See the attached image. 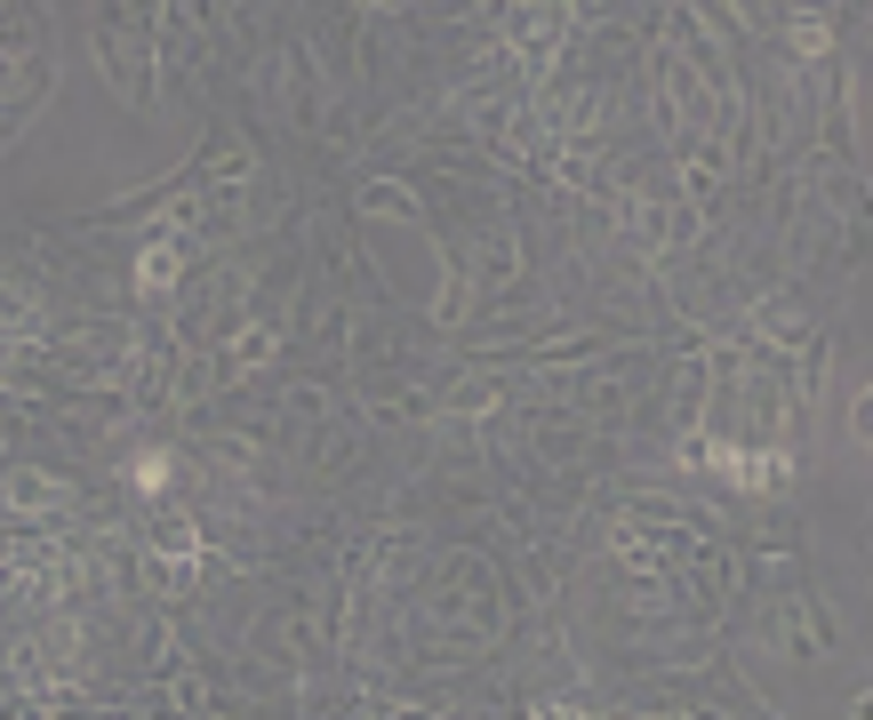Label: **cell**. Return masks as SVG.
Masks as SVG:
<instances>
[{"mask_svg":"<svg viewBox=\"0 0 873 720\" xmlns=\"http://www.w3.org/2000/svg\"><path fill=\"white\" fill-rule=\"evenodd\" d=\"M137 281H145V289H169V281H177V240H153V249H145V272H137Z\"/></svg>","mask_w":873,"mask_h":720,"instance_id":"cell-1","label":"cell"},{"mask_svg":"<svg viewBox=\"0 0 873 720\" xmlns=\"http://www.w3.org/2000/svg\"><path fill=\"white\" fill-rule=\"evenodd\" d=\"M128 480H137V489H160V480H169V457H160V449H145L137 465H128Z\"/></svg>","mask_w":873,"mask_h":720,"instance_id":"cell-2","label":"cell"}]
</instances>
